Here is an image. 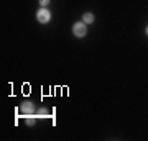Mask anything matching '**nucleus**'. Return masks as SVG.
I'll return each mask as SVG.
<instances>
[{
  "mask_svg": "<svg viewBox=\"0 0 148 141\" xmlns=\"http://www.w3.org/2000/svg\"><path fill=\"white\" fill-rule=\"evenodd\" d=\"M38 115H40V116H45V115H46V110H38Z\"/></svg>",
  "mask_w": 148,
  "mask_h": 141,
  "instance_id": "423d86ee",
  "label": "nucleus"
},
{
  "mask_svg": "<svg viewBox=\"0 0 148 141\" xmlns=\"http://www.w3.org/2000/svg\"><path fill=\"white\" fill-rule=\"evenodd\" d=\"M147 35H148V28H147Z\"/></svg>",
  "mask_w": 148,
  "mask_h": 141,
  "instance_id": "6e6552de",
  "label": "nucleus"
},
{
  "mask_svg": "<svg viewBox=\"0 0 148 141\" xmlns=\"http://www.w3.org/2000/svg\"><path fill=\"white\" fill-rule=\"evenodd\" d=\"M20 112L23 115H32L33 112H35V107H33V104H30V102H25V104H21Z\"/></svg>",
  "mask_w": 148,
  "mask_h": 141,
  "instance_id": "7ed1b4c3",
  "label": "nucleus"
},
{
  "mask_svg": "<svg viewBox=\"0 0 148 141\" xmlns=\"http://www.w3.org/2000/svg\"><path fill=\"white\" fill-rule=\"evenodd\" d=\"M36 18L40 23H46V21H49V18H51V13H49V10H46V8H41V10L36 13Z\"/></svg>",
  "mask_w": 148,
  "mask_h": 141,
  "instance_id": "f03ea898",
  "label": "nucleus"
},
{
  "mask_svg": "<svg viewBox=\"0 0 148 141\" xmlns=\"http://www.w3.org/2000/svg\"><path fill=\"white\" fill-rule=\"evenodd\" d=\"M94 21V15L92 13H86L84 15V23H92Z\"/></svg>",
  "mask_w": 148,
  "mask_h": 141,
  "instance_id": "20e7f679",
  "label": "nucleus"
},
{
  "mask_svg": "<svg viewBox=\"0 0 148 141\" xmlns=\"http://www.w3.org/2000/svg\"><path fill=\"white\" fill-rule=\"evenodd\" d=\"M73 31H74V35H76V36L82 38L86 35V31H87V30H86V25L82 23V21H77V23L73 26Z\"/></svg>",
  "mask_w": 148,
  "mask_h": 141,
  "instance_id": "f257e3e1",
  "label": "nucleus"
},
{
  "mask_svg": "<svg viewBox=\"0 0 148 141\" xmlns=\"http://www.w3.org/2000/svg\"><path fill=\"white\" fill-rule=\"evenodd\" d=\"M40 3H41V5H48V3H49V0H40Z\"/></svg>",
  "mask_w": 148,
  "mask_h": 141,
  "instance_id": "0eeeda50",
  "label": "nucleus"
},
{
  "mask_svg": "<svg viewBox=\"0 0 148 141\" xmlns=\"http://www.w3.org/2000/svg\"><path fill=\"white\" fill-rule=\"evenodd\" d=\"M35 123V116L33 115H27V125H33Z\"/></svg>",
  "mask_w": 148,
  "mask_h": 141,
  "instance_id": "39448f33",
  "label": "nucleus"
}]
</instances>
